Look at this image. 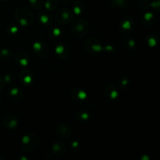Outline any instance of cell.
<instances>
[{"label": "cell", "instance_id": "obj_1", "mask_svg": "<svg viewBox=\"0 0 160 160\" xmlns=\"http://www.w3.org/2000/svg\"><path fill=\"white\" fill-rule=\"evenodd\" d=\"M75 24L73 26V31L77 35H83V34H86L88 31V27L86 25V22L83 21V20H78L77 22H75Z\"/></svg>", "mask_w": 160, "mask_h": 160}, {"label": "cell", "instance_id": "obj_2", "mask_svg": "<svg viewBox=\"0 0 160 160\" xmlns=\"http://www.w3.org/2000/svg\"><path fill=\"white\" fill-rule=\"evenodd\" d=\"M60 16L61 17H60V20L62 22H69L70 20V19L72 18L71 15H70V12H69L68 11H64V12H61Z\"/></svg>", "mask_w": 160, "mask_h": 160}, {"label": "cell", "instance_id": "obj_3", "mask_svg": "<svg viewBox=\"0 0 160 160\" xmlns=\"http://www.w3.org/2000/svg\"><path fill=\"white\" fill-rule=\"evenodd\" d=\"M112 4H116L117 3V7H118V6L120 5V6H121L122 7H124V6H127V0H116V2L112 1Z\"/></svg>", "mask_w": 160, "mask_h": 160}]
</instances>
